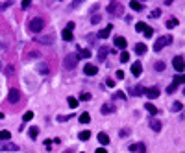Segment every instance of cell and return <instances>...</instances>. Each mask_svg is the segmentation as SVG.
Here are the masks:
<instances>
[{"instance_id":"cell-15","label":"cell","mask_w":185,"mask_h":153,"mask_svg":"<svg viewBox=\"0 0 185 153\" xmlns=\"http://www.w3.org/2000/svg\"><path fill=\"white\" fill-rule=\"evenodd\" d=\"M61 37H63V41H72V30H68V28H65L63 31H61Z\"/></svg>"},{"instance_id":"cell-29","label":"cell","mask_w":185,"mask_h":153,"mask_svg":"<svg viewBox=\"0 0 185 153\" xmlns=\"http://www.w3.org/2000/svg\"><path fill=\"white\" fill-rule=\"evenodd\" d=\"M143 33H145V37H152V35H154V30H152L150 26H146V28H145V31H143Z\"/></svg>"},{"instance_id":"cell-7","label":"cell","mask_w":185,"mask_h":153,"mask_svg":"<svg viewBox=\"0 0 185 153\" xmlns=\"http://www.w3.org/2000/svg\"><path fill=\"white\" fill-rule=\"evenodd\" d=\"M145 94L148 96L150 100H155L157 96H159V89H157V87H150V89H146V90H145Z\"/></svg>"},{"instance_id":"cell-30","label":"cell","mask_w":185,"mask_h":153,"mask_svg":"<svg viewBox=\"0 0 185 153\" xmlns=\"http://www.w3.org/2000/svg\"><path fill=\"white\" fill-rule=\"evenodd\" d=\"M80 57H81V59L91 57V52H89V50H80Z\"/></svg>"},{"instance_id":"cell-32","label":"cell","mask_w":185,"mask_h":153,"mask_svg":"<svg viewBox=\"0 0 185 153\" xmlns=\"http://www.w3.org/2000/svg\"><path fill=\"white\" fill-rule=\"evenodd\" d=\"M67 102H68V105H71V107H72V109H74V107H78V103H80V102H78V100H76V98H68V100H67Z\"/></svg>"},{"instance_id":"cell-36","label":"cell","mask_w":185,"mask_h":153,"mask_svg":"<svg viewBox=\"0 0 185 153\" xmlns=\"http://www.w3.org/2000/svg\"><path fill=\"white\" fill-rule=\"evenodd\" d=\"M39 72L43 74V76H46V74H48V66H46V65H41V66H39Z\"/></svg>"},{"instance_id":"cell-31","label":"cell","mask_w":185,"mask_h":153,"mask_svg":"<svg viewBox=\"0 0 185 153\" xmlns=\"http://www.w3.org/2000/svg\"><path fill=\"white\" fill-rule=\"evenodd\" d=\"M120 61H122V63H128V61H130V54L128 52H122L120 54Z\"/></svg>"},{"instance_id":"cell-48","label":"cell","mask_w":185,"mask_h":153,"mask_svg":"<svg viewBox=\"0 0 185 153\" xmlns=\"http://www.w3.org/2000/svg\"><path fill=\"white\" fill-rule=\"evenodd\" d=\"M94 153H107V151H106V148H98L96 151H94Z\"/></svg>"},{"instance_id":"cell-27","label":"cell","mask_w":185,"mask_h":153,"mask_svg":"<svg viewBox=\"0 0 185 153\" xmlns=\"http://www.w3.org/2000/svg\"><path fill=\"white\" fill-rule=\"evenodd\" d=\"M89 137H91V133H89V131H81V133L78 135L80 140H89Z\"/></svg>"},{"instance_id":"cell-26","label":"cell","mask_w":185,"mask_h":153,"mask_svg":"<svg viewBox=\"0 0 185 153\" xmlns=\"http://www.w3.org/2000/svg\"><path fill=\"white\" fill-rule=\"evenodd\" d=\"M28 133H30V138H37L39 129H37V127H30V129H28Z\"/></svg>"},{"instance_id":"cell-4","label":"cell","mask_w":185,"mask_h":153,"mask_svg":"<svg viewBox=\"0 0 185 153\" xmlns=\"http://www.w3.org/2000/svg\"><path fill=\"white\" fill-rule=\"evenodd\" d=\"M78 55L76 54H71V55H67V57H65V68H74V66H76L78 65Z\"/></svg>"},{"instance_id":"cell-35","label":"cell","mask_w":185,"mask_h":153,"mask_svg":"<svg viewBox=\"0 0 185 153\" xmlns=\"http://www.w3.org/2000/svg\"><path fill=\"white\" fill-rule=\"evenodd\" d=\"M145 28H146V24H145V22H137V28H135V30L143 33V31H145Z\"/></svg>"},{"instance_id":"cell-14","label":"cell","mask_w":185,"mask_h":153,"mask_svg":"<svg viewBox=\"0 0 185 153\" xmlns=\"http://www.w3.org/2000/svg\"><path fill=\"white\" fill-rule=\"evenodd\" d=\"M145 109H146V111H148V113H150V114H152V116H155L157 113H159V111H157V107L154 105V103H150V102H148V103H145Z\"/></svg>"},{"instance_id":"cell-41","label":"cell","mask_w":185,"mask_h":153,"mask_svg":"<svg viewBox=\"0 0 185 153\" xmlns=\"http://www.w3.org/2000/svg\"><path fill=\"white\" fill-rule=\"evenodd\" d=\"M172 111H181V103H180V102H176L174 105H172Z\"/></svg>"},{"instance_id":"cell-25","label":"cell","mask_w":185,"mask_h":153,"mask_svg":"<svg viewBox=\"0 0 185 153\" xmlns=\"http://www.w3.org/2000/svg\"><path fill=\"white\" fill-rule=\"evenodd\" d=\"M130 8L135 9V11H141V9H143V4H141V2H130Z\"/></svg>"},{"instance_id":"cell-46","label":"cell","mask_w":185,"mask_h":153,"mask_svg":"<svg viewBox=\"0 0 185 153\" xmlns=\"http://www.w3.org/2000/svg\"><path fill=\"white\" fill-rule=\"evenodd\" d=\"M20 6H22V8L26 9V8H30V0H24V2L22 4H20Z\"/></svg>"},{"instance_id":"cell-18","label":"cell","mask_w":185,"mask_h":153,"mask_svg":"<svg viewBox=\"0 0 185 153\" xmlns=\"http://www.w3.org/2000/svg\"><path fill=\"white\" fill-rule=\"evenodd\" d=\"M98 142H100L102 146H107V144H109V137H107L106 133H98Z\"/></svg>"},{"instance_id":"cell-33","label":"cell","mask_w":185,"mask_h":153,"mask_svg":"<svg viewBox=\"0 0 185 153\" xmlns=\"http://www.w3.org/2000/svg\"><path fill=\"white\" fill-rule=\"evenodd\" d=\"M24 122H30L32 120V118H33V113H32V111H26V113H24Z\"/></svg>"},{"instance_id":"cell-23","label":"cell","mask_w":185,"mask_h":153,"mask_svg":"<svg viewBox=\"0 0 185 153\" xmlns=\"http://www.w3.org/2000/svg\"><path fill=\"white\" fill-rule=\"evenodd\" d=\"M8 138H11V133H9V131H6V129H2V131H0V140H8Z\"/></svg>"},{"instance_id":"cell-11","label":"cell","mask_w":185,"mask_h":153,"mask_svg":"<svg viewBox=\"0 0 185 153\" xmlns=\"http://www.w3.org/2000/svg\"><path fill=\"white\" fill-rule=\"evenodd\" d=\"M150 127H152L155 133H159V131H161V122L155 120V118H150Z\"/></svg>"},{"instance_id":"cell-17","label":"cell","mask_w":185,"mask_h":153,"mask_svg":"<svg viewBox=\"0 0 185 153\" xmlns=\"http://www.w3.org/2000/svg\"><path fill=\"white\" fill-rule=\"evenodd\" d=\"M130 151H137V153H145V144H132Z\"/></svg>"},{"instance_id":"cell-19","label":"cell","mask_w":185,"mask_h":153,"mask_svg":"<svg viewBox=\"0 0 185 153\" xmlns=\"http://www.w3.org/2000/svg\"><path fill=\"white\" fill-rule=\"evenodd\" d=\"M111 28H113V26H107V28H104V30H102V31L98 33V37H100V39H106V37H109V33H111Z\"/></svg>"},{"instance_id":"cell-6","label":"cell","mask_w":185,"mask_h":153,"mask_svg":"<svg viewBox=\"0 0 185 153\" xmlns=\"http://www.w3.org/2000/svg\"><path fill=\"white\" fill-rule=\"evenodd\" d=\"M20 100V92L17 89H9V94H8V102L9 103H17Z\"/></svg>"},{"instance_id":"cell-47","label":"cell","mask_w":185,"mask_h":153,"mask_svg":"<svg viewBox=\"0 0 185 153\" xmlns=\"http://www.w3.org/2000/svg\"><path fill=\"white\" fill-rule=\"evenodd\" d=\"M117 78L122 79V78H124V72H122V70H117Z\"/></svg>"},{"instance_id":"cell-43","label":"cell","mask_w":185,"mask_h":153,"mask_svg":"<svg viewBox=\"0 0 185 153\" xmlns=\"http://www.w3.org/2000/svg\"><path fill=\"white\" fill-rule=\"evenodd\" d=\"M91 22H93V24H98V22H100V17H98V15H93Z\"/></svg>"},{"instance_id":"cell-21","label":"cell","mask_w":185,"mask_h":153,"mask_svg":"<svg viewBox=\"0 0 185 153\" xmlns=\"http://www.w3.org/2000/svg\"><path fill=\"white\" fill-rule=\"evenodd\" d=\"M180 83H185V74H178L176 78H174V81H172V85H180Z\"/></svg>"},{"instance_id":"cell-3","label":"cell","mask_w":185,"mask_h":153,"mask_svg":"<svg viewBox=\"0 0 185 153\" xmlns=\"http://www.w3.org/2000/svg\"><path fill=\"white\" fill-rule=\"evenodd\" d=\"M107 11L115 17H120L122 15V4L120 2H109L107 4Z\"/></svg>"},{"instance_id":"cell-12","label":"cell","mask_w":185,"mask_h":153,"mask_svg":"<svg viewBox=\"0 0 185 153\" xmlns=\"http://www.w3.org/2000/svg\"><path fill=\"white\" fill-rule=\"evenodd\" d=\"M126 39L124 37H115V46H117V48H120V50H124V48H126Z\"/></svg>"},{"instance_id":"cell-20","label":"cell","mask_w":185,"mask_h":153,"mask_svg":"<svg viewBox=\"0 0 185 153\" xmlns=\"http://www.w3.org/2000/svg\"><path fill=\"white\" fill-rule=\"evenodd\" d=\"M107 54H109V50H107V48H106V46H102V48H100V50H98V59H100V61H104Z\"/></svg>"},{"instance_id":"cell-5","label":"cell","mask_w":185,"mask_h":153,"mask_svg":"<svg viewBox=\"0 0 185 153\" xmlns=\"http://www.w3.org/2000/svg\"><path fill=\"white\" fill-rule=\"evenodd\" d=\"M172 65H174V68H176V72H183L185 70V61H183V57H174V61H172Z\"/></svg>"},{"instance_id":"cell-34","label":"cell","mask_w":185,"mask_h":153,"mask_svg":"<svg viewBox=\"0 0 185 153\" xmlns=\"http://www.w3.org/2000/svg\"><path fill=\"white\" fill-rule=\"evenodd\" d=\"M13 70H15V68H13V65H8V66H6V76H13Z\"/></svg>"},{"instance_id":"cell-10","label":"cell","mask_w":185,"mask_h":153,"mask_svg":"<svg viewBox=\"0 0 185 153\" xmlns=\"http://www.w3.org/2000/svg\"><path fill=\"white\" fill-rule=\"evenodd\" d=\"M84 72H85L87 76H94V74L98 72V68L94 66V65H91V63H87V65H85V68H84Z\"/></svg>"},{"instance_id":"cell-8","label":"cell","mask_w":185,"mask_h":153,"mask_svg":"<svg viewBox=\"0 0 185 153\" xmlns=\"http://www.w3.org/2000/svg\"><path fill=\"white\" fill-rule=\"evenodd\" d=\"M100 113L102 114H109V113H115V105H113V103H104V105H102L100 107Z\"/></svg>"},{"instance_id":"cell-9","label":"cell","mask_w":185,"mask_h":153,"mask_svg":"<svg viewBox=\"0 0 185 153\" xmlns=\"http://www.w3.org/2000/svg\"><path fill=\"white\" fill-rule=\"evenodd\" d=\"M143 72V65H141V61H135V63L132 65V74L133 76H141Z\"/></svg>"},{"instance_id":"cell-45","label":"cell","mask_w":185,"mask_h":153,"mask_svg":"<svg viewBox=\"0 0 185 153\" xmlns=\"http://www.w3.org/2000/svg\"><path fill=\"white\" fill-rule=\"evenodd\" d=\"M174 90H176V85H170V87L167 89V92H168V94H172V92H174Z\"/></svg>"},{"instance_id":"cell-37","label":"cell","mask_w":185,"mask_h":153,"mask_svg":"<svg viewBox=\"0 0 185 153\" xmlns=\"http://www.w3.org/2000/svg\"><path fill=\"white\" fill-rule=\"evenodd\" d=\"M80 100H84V102L85 100H91V94H89V92H81L80 94Z\"/></svg>"},{"instance_id":"cell-24","label":"cell","mask_w":185,"mask_h":153,"mask_svg":"<svg viewBox=\"0 0 185 153\" xmlns=\"http://www.w3.org/2000/svg\"><path fill=\"white\" fill-rule=\"evenodd\" d=\"M176 26H178V19L172 17V19H168V20H167V28H170V30H172V28H176Z\"/></svg>"},{"instance_id":"cell-2","label":"cell","mask_w":185,"mask_h":153,"mask_svg":"<svg viewBox=\"0 0 185 153\" xmlns=\"http://www.w3.org/2000/svg\"><path fill=\"white\" fill-rule=\"evenodd\" d=\"M172 43V37L170 35H163V37H159L155 41V44H154V52H159L163 46H167V44H170Z\"/></svg>"},{"instance_id":"cell-38","label":"cell","mask_w":185,"mask_h":153,"mask_svg":"<svg viewBox=\"0 0 185 153\" xmlns=\"http://www.w3.org/2000/svg\"><path fill=\"white\" fill-rule=\"evenodd\" d=\"M159 15H161V9H154L152 13H150V17H152V19H157Z\"/></svg>"},{"instance_id":"cell-49","label":"cell","mask_w":185,"mask_h":153,"mask_svg":"<svg viewBox=\"0 0 185 153\" xmlns=\"http://www.w3.org/2000/svg\"><path fill=\"white\" fill-rule=\"evenodd\" d=\"M106 83H107V85H109V87H115V81H113V79H107Z\"/></svg>"},{"instance_id":"cell-42","label":"cell","mask_w":185,"mask_h":153,"mask_svg":"<svg viewBox=\"0 0 185 153\" xmlns=\"http://www.w3.org/2000/svg\"><path fill=\"white\" fill-rule=\"evenodd\" d=\"M115 98H117V100H124L126 96H124V92H115Z\"/></svg>"},{"instance_id":"cell-16","label":"cell","mask_w":185,"mask_h":153,"mask_svg":"<svg viewBox=\"0 0 185 153\" xmlns=\"http://www.w3.org/2000/svg\"><path fill=\"white\" fill-rule=\"evenodd\" d=\"M145 90H146V89L143 87V85H135V87L132 89V94H133V96H141V94H145Z\"/></svg>"},{"instance_id":"cell-50","label":"cell","mask_w":185,"mask_h":153,"mask_svg":"<svg viewBox=\"0 0 185 153\" xmlns=\"http://www.w3.org/2000/svg\"><path fill=\"white\" fill-rule=\"evenodd\" d=\"M2 118H4V114H2V113H0V120H2Z\"/></svg>"},{"instance_id":"cell-22","label":"cell","mask_w":185,"mask_h":153,"mask_svg":"<svg viewBox=\"0 0 185 153\" xmlns=\"http://www.w3.org/2000/svg\"><path fill=\"white\" fill-rule=\"evenodd\" d=\"M80 122H81V124H89V122H91V116H89V113L80 114Z\"/></svg>"},{"instance_id":"cell-44","label":"cell","mask_w":185,"mask_h":153,"mask_svg":"<svg viewBox=\"0 0 185 153\" xmlns=\"http://www.w3.org/2000/svg\"><path fill=\"white\" fill-rule=\"evenodd\" d=\"M8 6H11V2H2V4H0V11H2V9H6Z\"/></svg>"},{"instance_id":"cell-39","label":"cell","mask_w":185,"mask_h":153,"mask_svg":"<svg viewBox=\"0 0 185 153\" xmlns=\"http://www.w3.org/2000/svg\"><path fill=\"white\" fill-rule=\"evenodd\" d=\"M4 149H11V151H17L19 149V146H13V144H9V146H2Z\"/></svg>"},{"instance_id":"cell-28","label":"cell","mask_w":185,"mask_h":153,"mask_svg":"<svg viewBox=\"0 0 185 153\" xmlns=\"http://www.w3.org/2000/svg\"><path fill=\"white\" fill-rule=\"evenodd\" d=\"M154 68L157 72H161V70H165V63H163V61H157V63L154 65Z\"/></svg>"},{"instance_id":"cell-40","label":"cell","mask_w":185,"mask_h":153,"mask_svg":"<svg viewBox=\"0 0 185 153\" xmlns=\"http://www.w3.org/2000/svg\"><path fill=\"white\" fill-rule=\"evenodd\" d=\"M50 41H52V37H41V39H39V43H45V44H50Z\"/></svg>"},{"instance_id":"cell-1","label":"cell","mask_w":185,"mask_h":153,"mask_svg":"<svg viewBox=\"0 0 185 153\" xmlns=\"http://www.w3.org/2000/svg\"><path fill=\"white\" fill-rule=\"evenodd\" d=\"M28 28H30L32 33H41V31H43V28H45V20L41 19V17H35V19L30 20Z\"/></svg>"},{"instance_id":"cell-13","label":"cell","mask_w":185,"mask_h":153,"mask_svg":"<svg viewBox=\"0 0 185 153\" xmlns=\"http://www.w3.org/2000/svg\"><path fill=\"white\" fill-rule=\"evenodd\" d=\"M135 54H137V55H145V54H146V44L137 43V44H135Z\"/></svg>"}]
</instances>
